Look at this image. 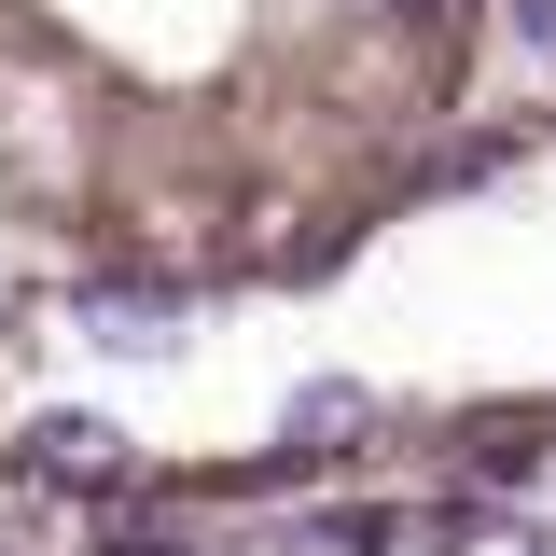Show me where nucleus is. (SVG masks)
I'll list each match as a JSON object with an SVG mask.
<instances>
[{
	"mask_svg": "<svg viewBox=\"0 0 556 556\" xmlns=\"http://www.w3.org/2000/svg\"><path fill=\"white\" fill-rule=\"evenodd\" d=\"M390 28H459V0H376Z\"/></svg>",
	"mask_w": 556,
	"mask_h": 556,
	"instance_id": "obj_3",
	"label": "nucleus"
},
{
	"mask_svg": "<svg viewBox=\"0 0 556 556\" xmlns=\"http://www.w3.org/2000/svg\"><path fill=\"white\" fill-rule=\"evenodd\" d=\"M28 473L98 486V473H112V431H98V417H42V431H28Z\"/></svg>",
	"mask_w": 556,
	"mask_h": 556,
	"instance_id": "obj_1",
	"label": "nucleus"
},
{
	"mask_svg": "<svg viewBox=\"0 0 556 556\" xmlns=\"http://www.w3.org/2000/svg\"><path fill=\"white\" fill-rule=\"evenodd\" d=\"M515 42H529V56L556 70V0H515Z\"/></svg>",
	"mask_w": 556,
	"mask_h": 556,
	"instance_id": "obj_2",
	"label": "nucleus"
},
{
	"mask_svg": "<svg viewBox=\"0 0 556 556\" xmlns=\"http://www.w3.org/2000/svg\"><path fill=\"white\" fill-rule=\"evenodd\" d=\"M543 556H556V529H543Z\"/></svg>",
	"mask_w": 556,
	"mask_h": 556,
	"instance_id": "obj_4",
	"label": "nucleus"
}]
</instances>
